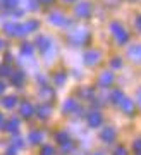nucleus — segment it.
Returning <instances> with one entry per match:
<instances>
[{
  "mask_svg": "<svg viewBox=\"0 0 141 155\" xmlns=\"http://www.w3.org/2000/svg\"><path fill=\"white\" fill-rule=\"evenodd\" d=\"M0 91H2V84H0Z\"/></svg>",
  "mask_w": 141,
  "mask_h": 155,
  "instance_id": "f257e3e1",
  "label": "nucleus"
},
{
  "mask_svg": "<svg viewBox=\"0 0 141 155\" xmlns=\"http://www.w3.org/2000/svg\"><path fill=\"white\" fill-rule=\"evenodd\" d=\"M0 47H2V41H0Z\"/></svg>",
  "mask_w": 141,
  "mask_h": 155,
  "instance_id": "f03ea898",
  "label": "nucleus"
}]
</instances>
